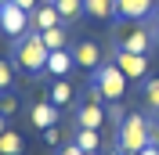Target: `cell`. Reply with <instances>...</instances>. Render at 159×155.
<instances>
[{
	"label": "cell",
	"instance_id": "9a60e30c",
	"mask_svg": "<svg viewBox=\"0 0 159 155\" xmlns=\"http://www.w3.org/2000/svg\"><path fill=\"white\" fill-rule=\"evenodd\" d=\"M40 36H43V47H47V51H61V47H69V33H65V25L43 29Z\"/></svg>",
	"mask_w": 159,
	"mask_h": 155
},
{
	"label": "cell",
	"instance_id": "277c9868",
	"mask_svg": "<svg viewBox=\"0 0 159 155\" xmlns=\"http://www.w3.org/2000/svg\"><path fill=\"white\" fill-rule=\"evenodd\" d=\"M0 29L7 33V36L18 40L22 33H29V11L18 7L15 0H7V4H0Z\"/></svg>",
	"mask_w": 159,
	"mask_h": 155
},
{
	"label": "cell",
	"instance_id": "8992f818",
	"mask_svg": "<svg viewBox=\"0 0 159 155\" xmlns=\"http://www.w3.org/2000/svg\"><path fill=\"white\" fill-rule=\"evenodd\" d=\"M152 43H156V36H152L145 25H134V29L119 33V51H130V54H148Z\"/></svg>",
	"mask_w": 159,
	"mask_h": 155
},
{
	"label": "cell",
	"instance_id": "f546056e",
	"mask_svg": "<svg viewBox=\"0 0 159 155\" xmlns=\"http://www.w3.org/2000/svg\"><path fill=\"white\" fill-rule=\"evenodd\" d=\"M156 47H159V29H156Z\"/></svg>",
	"mask_w": 159,
	"mask_h": 155
},
{
	"label": "cell",
	"instance_id": "f1b7e54d",
	"mask_svg": "<svg viewBox=\"0 0 159 155\" xmlns=\"http://www.w3.org/2000/svg\"><path fill=\"white\" fill-rule=\"evenodd\" d=\"M105 155H127V152H119V148H112V152H105Z\"/></svg>",
	"mask_w": 159,
	"mask_h": 155
},
{
	"label": "cell",
	"instance_id": "7c38bea8",
	"mask_svg": "<svg viewBox=\"0 0 159 155\" xmlns=\"http://www.w3.org/2000/svg\"><path fill=\"white\" fill-rule=\"evenodd\" d=\"M33 25H36V33H43V29H54V25H61V15H58V7L54 4H40L36 11H33Z\"/></svg>",
	"mask_w": 159,
	"mask_h": 155
},
{
	"label": "cell",
	"instance_id": "6da1fadb",
	"mask_svg": "<svg viewBox=\"0 0 159 155\" xmlns=\"http://www.w3.org/2000/svg\"><path fill=\"white\" fill-rule=\"evenodd\" d=\"M148 130H152V123L141 116V112L123 116V123L116 126V148H119V152H127V155H138L141 148H148V144H152Z\"/></svg>",
	"mask_w": 159,
	"mask_h": 155
},
{
	"label": "cell",
	"instance_id": "cb8c5ba5",
	"mask_svg": "<svg viewBox=\"0 0 159 155\" xmlns=\"http://www.w3.org/2000/svg\"><path fill=\"white\" fill-rule=\"evenodd\" d=\"M15 4H18V7H25V11H29V15H33V11L40 7V0H15Z\"/></svg>",
	"mask_w": 159,
	"mask_h": 155
},
{
	"label": "cell",
	"instance_id": "83f0119b",
	"mask_svg": "<svg viewBox=\"0 0 159 155\" xmlns=\"http://www.w3.org/2000/svg\"><path fill=\"white\" fill-rule=\"evenodd\" d=\"M152 22H156V29H159V4H156V11H152Z\"/></svg>",
	"mask_w": 159,
	"mask_h": 155
},
{
	"label": "cell",
	"instance_id": "8fae6325",
	"mask_svg": "<svg viewBox=\"0 0 159 155\" xmlns=\"http://www.w3.org/2000/svg\"><path fill=\"white\" fill-rule=\"evenodd\" d=\"M29 123L36 126V130L54 126V123H58V105H51V101H36V105L29 108Z\"/></svg>",
	"mask_w": 159,
	"mask_h": 155
},
{
	"label": "cell",
	"instance_id": "3957f363",
	"mask_svg": "<svg viewBox=\"0 0 159 155\" xmlns=\"http://www.w3.org/2000/svg\"><path fill=\"white\" fill-rule=\"evenodd\" d=\"M127 87H130V79L119 72V65H116V61H101V65L94 69L90 90H98V97H105V101H123Z\"/></svg>",
	"mask_w": 159,
	"mask_h": 155
},
{
	"label": "cell",
	"instance_id": "d6986e66",
	"mask_svg": "<svg viewBox=\"0 0 159 155\" xmlns=\"http://www.w3.org/2000/svg\"><path fill=\"white\" fill-rule=\"evenodd\" d=\"M141 94H145V105L156 112V108H159V76L156 79H145V90H141Z\"/></svg>",
	"mask_w": 159,
	"mask_h": 155
},
{
	"label": "cell",
	"instance_id": "7a4b0ae2",
	"mask_svg": "<svg viewBox=\"0 0 159 155\" xmlns=\"http://www.w3.org/2000/svg\"><path fill=\"white\" fill-rule=\"evenodd\" d=\"M47 54L51 51L43 47V36L40 33H22L15 40V61L25 76H36L40 69H47Z\"/></svg>",
	"mask_w": 159,
	"mask_h": 155
},
{
	"label": "cell",
	"instance_id": "52a82bcc",
	"mask_svg": "<svg viewBox=\"0 0 159 155\" xmlns=\"http://www.w3.org/2000/svg\"><path fill=\"white\" fill-rule=\"evenodd\" d=\"M116 65L119 72L134 83V79H145V72H148V54H130V51H116Z\"/></svg>",
	"mask_w": 159,
	"mask_h": 155
},
{
	"label": "cell",
	"instance_id": "1f68e13d",
	"mask_svg": "<svg viewBox=\"0 0 159 155\" xmlns=\"http://www.w3.org/2000/svg\"><path fill=\"white\" fill-rule=\"evenodd\" d=\"M0 4H7V0H0Z\"/></svg>",
	"mask_w": 159,
	"mask_h": 155
},
{
	"label": "cell",
	"instance_id": "44dd1931",
	"mask_svg": "<svg viewBox=\"0 0 159 155\" xmlns=\"http://www.w3.org/2000/svg\"><path fill=\"white\" fill-rule=\"evenodd\" d=\"M11 83H15V72H11L7 61H0V90H7Z\"/></svg>",
	"mask_w": 159,
	"mask_h": 155
},
{
	"label": "cell",
	"instance_id": "d4e9b609",
	"mask_svg": "<svg viewBox=\"0 0 159 155\" xmlns=\"http://www.w3.org/2000/svg\"><path fill=\"white\" fill-rule=\"evenodd\" d=\"M58 155H90V152H80V148H76V141H72V144H69V148H61Z\"/></svg>",
	"mask_w": 159,
	"mask_h": 155
},
{
	"label": "cell",
	"instance_id": "ffe728a7",
	"mask_svg": "<svg viewBox=\"0 0 159 155\" xmlns=\"http://www.w3.org/2000/svg\"><path fill=\"white\" fill-rule=\"evenodd\" d=\"M0 112H4V116H15V112H18V101L11 94H0Z\"/></svg>",
	"mask_w": 159,
	"mask_h": 155
},
{
	"label": "cell",
	"instance_id": "e0dca14e",
	"mask_svg": "<svg viewBox=\"0 0 159 155\" xmlns=\"http://www.w3.org/2000/svg\"><path fill=\"white\" fill-rule=\"evenodd\" d=\"M22 148H25L22 134H15V130H4L0 134V155H22Z\"/></svg>",
	"mask_w": 159,
	"mask_h": 155
},
{
	"label": "cell",
	"instance_id": "30bf717a",
	"mask_svg": "<svg viewBox=\"0 0 159 155\" xmlns=\"http://www.w3.org/2000/svg\"><path fill=\"white\" fill-rule=\"evenodd\" d=\"M76 65V58H72V51L69 47H61V51H51L47 54V76L61 79V76H69V69Z\"/></svg>",
	"mask_w": 159,
	"mask_h": 155
},
{
	"label": "cell",
	"instance_id": "4fadbf2b",
	"mask_svg": "<svg viewBox=\"0 0 159 155\" xmlns=\"http://www.w3.org/2000/svg\"><path fill=\"white\" fill-rule=\"evenodd\" d=\"M83 15L109 22V18H116V0H83Z\"/></svg>",
	"mask_w": 159,
	"mask_h": 155
},
{
	"label": "cell",
	"instance_id": "5bb4252c",
	"mask_svg": "<svg viewBox=\"0 0 159 155\" xmlns=\"http://www.w3.org/2000/svg\"><path fill=\"white\" fill-rule=\"evenodd\" d=\"M72 141H76V148H80V152H90V155H94V152L101 148V130H90V126H80Z\"/></svg>",
	"mask_w": 159,
	"mask_h": 155
},
{
	"label": "cell",
	"instance_id": "603a6c76",
	"mask_svg": "<svg viewBox=\"0 0 159 155\" xmlns=\"http://www.w3.org/2000/svg\"><path fill=\"white\" fill-rule=\"evenodd\" d=\"M43 141H47V144H61V130L58 126H47V130H43Z\"/></svg>",
	"mask_w": 159,
	"mask_h": 155
},
{
	"label": "cell",
	"instance_id": "ac0fdd59",
	"mask_svg": "<svg viewBox=\"0 0 159 155\" xmlns=\"http://www.w3.org/2000/svg\"><path fill=\"white\" fill-rule=\"evenodd\" d=\"M51 4L58 7L61 22H72V18H80V15H83V0H51Z\"/></svg>",
	"mask_w": 159,
	"mask_h": 155
},
{
	"label": "cell",
	"instance_id": "7402d4cb",
	"mask_svg": "<svg viewBox=\"0 0 159 155\" xmlns=\"http://www.w3.org/2000/svg\"><path fill=\"white\" fill-rule=\"evenodd\" d=\"M105 112H109V119H112V123H123V105H119V101H109V108H105Z\"/></svg>",
	"mask_w": 159,
	"mask_h": 155
},
{
	"label": "cell",
	"instance_id": "ba28073f",
	"mask_svg": "<svg viewBox=\"0 0 159 155\" xmlns=\"http://www.w3.org/2000/svg\"><path fill=\"white\" fill-rule=\"evenodd\" d=\"M152 11H156V0H116V18H127V22L152 18Z\"/></svg>",
	"mask_w": 159,
	"mask_h": 155
},
{
	"label": "cell",
	"instance_id": "9c48e42d",
	"mask_svg": "<svg viewBox=\"0 0 159 155\" xmlns=\"http://www.w3.org/2000/svg\"><path fill=\"white\" fill-rule=\"evenodd\" d=\"M72 58H76L80 69H87V72H94V69L101 65V47L94 43V40H83V43H76V51H72Z\"/></svg>",
	"mask_w": 159,
	"mask_h": 155
},
{
	"label": "cell",
	"instance_id": "4dcf8cb0",
	"mask_svg": "<svg viewBox=\"0 0 159 155\" xmlns=\"http://www.w3.org/2000/svg\"><path fill=\"white\" fill-rule=\"evenodd\" d=\"M156 123H159V108H156Z\"/></svg>",
	"mask_w": 159,
	"mask_h": 155
},
{
	"label": "cell",
	"instance_id": "2e32d148",
	"mask_svg": "<svg viewBox=\"0 0 159 155\" xmlns=\"http://www.w3.org/2000/svg\"><path fill=\"white\" fill-rule=\"evenodd\" d=\"M47 101H51V105H58V108H61V105H69V101H72V87L65 83V76L51 83V90H47Z\"/></svg>",
	"mask_w": 159,
	"mask_h": 155
},
{
	"label": "cell",
	"instance_id": "484cf974",
	"mask_svg": "<svg viewBox=\"0 0 159 155\" xmlns=\"http://www.w3.org/2000/svg\"><path fill=\"white\" fill-rule=\"evenodd\" d=\"M138 155H159V144H148V148H141Z\"/></svg>",
	"mask_w": 159,
	"mask_h": 155
},
{
	"label": "cell",
	"instance_id": "4316f807",
	"mask_svg": "<svg viewBox=\"0 0 159 155\" xmlns=\"http://www.w3.org/2000/svg\"><path fill=\"white\" fill-rule=\"evenodd\" d=\"M4 130H7V116H4V112H0V134H4Z\"/></svg>",
	"mask_w": 159,
	"mask_h": 155
},
{
	"label": "cell",
	"instance_id": "5b68a950",
	"mask_svg": "<svg viewBox=\"0 0 159 155\" xmlns=\"http://www.w3.org/2000/svg\"><path fill=\"white\" fill-rule=\"evenodd\" d=\"M76 123L80 126H90V130H101V126L109 123V112H105V105H101L98 90H90V97L76 108Z\"/></svg>",
	"mask_w": 159,
	"mask_h": 155
}]
</instances>
